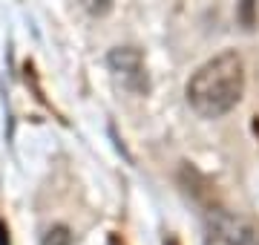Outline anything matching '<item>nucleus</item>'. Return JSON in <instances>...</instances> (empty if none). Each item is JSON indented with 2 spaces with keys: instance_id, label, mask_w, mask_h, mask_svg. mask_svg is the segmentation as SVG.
<instances>
[{
  "instance_id": "f257e3e1",
  "label": "nucleus",
  "mask_w": 259,
  "mask_h": 245,
  "mask_svg": "<svg viewBox=\"0 0 259 245\" xmlns=\"http://www.w3.org/2000/svg\"><path fill=\"white\" fill-rule=\"evenodd\" d=\"M245 64L236 49H225L196 69L185 87L187 104L202 118H222L242 101Z\"/></svg>"
},
{
  "instance_id": "f03ea898",
  "label": "nucleus",
  "mask_w": 259,
  "mask_h": 245,
  "mask_svg": "<svg viewBox=\"0 0 259 245\" xmlns=\"http://www.w3.org/2000/svg\"><path fill=\"white\" fill-rule=\"evenodd\" d=\"M107 66H110L112 78L118 81L121 90H127L133 95H147L150 93V75L147 64L139 47H115L107 55Z\"/></svg>"
},
{
  "instance_id": "7ed1b4c3",
  "label": "nucleus",
  "mask_w": 259,
  "mask_h": 245,
  "mask_svg": "<svg viewBox=\"0 0 259 245\" xmlns=\"http://www.w3.org/2000/svg\"><path fill=\"white\" fill-rule=\"evenodd\" d=\"M204 245H259V231L236 214L210 211L204 222Z\"/></svg>"
},
{
  "instance_id": "20e7f679",
  "label": "nucleus",
  "mask_w": 259,
  "mask_h": 245,
  "mask_svg": "<svg viewBox=\"0 0 259 245\" xmlns=\"http://www.w3.org/2000/svg\"><path fill=\"white\" fill-rule=\"evenodd\" d=\"M256 3L259 0H236V18H239L242 29H253L256 26Z\"/></svg>"
},
{
  "instance_id": "39448f33",
  "label": "nucleus",
  "mask_w": 259,
  "mask_h": 245,
  "mask_svg": "<svg viewBox=\"0 0 259 245\" xmlns=\"http://www.w3.org/2000/svg\"><path fill=\"white\" fill-rule=\"evenodd\" d=\"M78 6H81L90 18H107L115 6V0H78Z\"/></svg>"
},
{
  "instance_id": "423d86ee",
  "label": "nucleus",
  "mask_w": 259,
  "mask_h": 245,
  "mask_svg": "<svg viewBox=\"0 0 259 245\" xmlns=\"http://www.w3.org/2000/svg\"><path fill=\"white\" fill-rule=\"evenodd\" d=\"M40 245H72V231L66 225H52L47 234H44Z\"/></svg>"
},
{
  "instance_id": "0eeeda50",
  "label": "nucleus",
  "mask_w": 259,
  "mask_h": 245,
  "mask_svg": "<svg viewBox=\"0 0 259 245\" xmlns=\"http://www.w3.org/2000/svg\"><path fill=\"white\" fill-rule=\"evenodd\" d=\"M3 231H6V228L0 225V245H9V239H3Z\"/></svg>"
},
{
  "instance_id": "6e6552de",
  "label": "nucleus",
  "mask_w": 259,
  "mask_h": 245,
  "mask_svg": "<svg viewBox=\"0 0 259 245\" xmlns=\"http://www.w3.org/2000/svg\"><path fill=\"white\" fill-rule=\"evenodd\" d=\"M110 245H124V242H118V236H110Z\"/></svg>"
},
{
  "instance_id": "1a4fd4ad",
  "label": "nucleus",
  "mask_w": 259,
  "mask_h": 245,
  "mask_svg": "<svg viewBox=\"0 0 259 245\" xmlns=\"http://www.w3.org/2000/svg\"><path fill=\"white\" fill-rule=\"evenodd\" d=\"M167 245H176V239H167Z\"/></svg>"
}]
</instances>
